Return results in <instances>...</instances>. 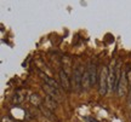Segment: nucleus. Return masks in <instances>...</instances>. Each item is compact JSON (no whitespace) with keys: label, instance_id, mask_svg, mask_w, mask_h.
<instances>
[{"label":"nucleus","instance_id":"1","mask_svg":"<svg viewBox=\"0 0 131 122\" xmlns=\"http://www.w3.org/2000/svg\"><path fill=\"white\" fill-rule=\"evenodd\" d=\"M98 84H100V94L101 96H106L108 91V68L107 66H102V69L100 71V80H98Z\"/></svg>","mask_w":131,"mask_h":122},{"label":"nucleus","instance_id":"2","mask_svg":"<svg viewBox=\"0 0 131 122\" xmlns=\"http://www.w3.org/2000/svg\"><path fill=\"white\" fill-rule=\"evenodd\" d=\"M83 66L79 65L77 66L74 70H73V82H74V88L80 92L83 89V86H81V81H83Z\"/></svg>","mask_w":131,"mask_h":122},{"label":"nucleus","instance_id":"3","mask_svg":"<svg viewBox=\"0 0 131 122\" xmlns=\"http://www.w3.org/2000/svg\"><path fill=\"white\" fill-rule=\"evenodd\" d=\"M58 75H60V80H61L62 87H63L64 89H67V91H69V89H70V81H69V79H68L67 73H66L63 69H61Z\"/></svg>","mask_w":131,"mask_h":122},{"label":"nucleus","instance_id":"4","mask_svg":"<svg viewBox=\"0 0 131 122\" xmlns=\"http://www.w3.org/2000/svg\"><path fill=\"white\" fill-rule=\"evenodd\" d=\"M81 86H83V89H84V91L90 89V87L92 86V85H91V77H90L89 69L84 70V73H83V81H81Z\"/></svg>","mask_w":131,"mask_h":122},{"label":"nucleus","instance_id":"5","mask_svg":"<svg viewBox=\"0 0 131 122\" xmlns=\"http://www.w3.org/2000/svg\"><path fill=\"white\" fill-rule=\"evenodd\" d=\"M42 89L46 92L49 97H51V98H53V99H56V98L60 97V92H58V89L53 88V87L49 86V85H42Z\"/></svg>","mask_w":131,"mask_h":122},{"label":"nucleus","instance_id":"6","mask_svg":"<svg viewBox=\"0 0 131 122\" xmlns=\"http://www.w3.org/2000/svg\"><path fill=\"white\" fill-rule=\"evenodd\" d=\"M89 73H90V77H91V85L94 86L96 85V77H97V69H96V64L95 63H90L89 64Z\"/></svg>","mask_w":131,"mask_h":122},{"label":"nucleus","instance_id":"7","mask_svg":"<svg viewBox=\"0 0 131 122\" xmlns=\"http://www.w3.org/2000/svg\"><path fill=\"white\" fill-rule=\"evenodd\" d=\"M39 75H40V77H41L42 80L45 81V84H46V85L51 86V87H53V88H57V89H58V84L56 82V80H53V79H51L50 76L45 75L44 73H40Z\"/></svg>","mask_w":131,"mask_h":122},{"label":"nucleus","instance_id":"8","mask_svg":"<svg viewBox=\"0 0 131 122\" xmlns=\"http://www.w3.org/2000/svg\"><path fill=\"white\" fill-rule=\"evenodd\" d=\"M45 108L50 109V110H55L57 108V104H56V100L49 96H45Z\"/></svg>","mask_w":131,"mask_h":122},{"label":"nucleus","instance_id":"9","mask_svg":"<svg viewBox=\"0 0 131 122\" xmlns=\"http://www.w3.org/2000/svg\"><path fill=\"white\" fill-rule=\"evenodd\" d=\"M29 100H30V103H32L33 105H35L38 108L41 106V99H40V97H39L38 94H32L30 98H29Z\"/></svg>","mask_w":131,"mask_h":122},{"label":"nucleus","instance_id":"10","mask_svg":"<svg viewBox=\"0 0 131 122\" xmlns=\"http://www.w3.org/2000/svg\"><path fill=\"white\" fill-rule=\"evenodd\" d=\"M40 110H41V113L44 116H46L47 118H50V120H55V116L51 114V110L50 109H47V108H42V106H40Z\"/></svg>","mask_w":131,"mask_h":122},{"label":"nucleus","instance_id":"11","mask_svg":"<svg viewBox=\"0 0 131 122\" xmlns=\"http://www.w3.org/2000/svg\"><path fill=\"white\" fill-rule=\"evenodd\" d=\"M23 94L21 93V92H18V93H16L15 94V97H14V102L15 103H17V104H19V103H22L23 102Z\"/></svg>","mask_w":131,"mask_h":122},{"label":"nucleus","instance_id":"12","mask_svg":"<svg viewBox=\"0 0 131 122\" xmlns=\"http://www.w3.org/2000/svg\"><path fill=\"white\" fill-rule=\"evenodd\" d=\"M126 79H127V82L131 85V66L129 65L127 66V71H126Z\"/></svg>","mask_w":131,"mask_h":122},{"label":"nucleus","instance_id":"13","mask_svg":"<svg viewBox=\"0 0 131 122\" xmlns=\"http://www.w3.org/2000/svg\"><path fill=\"white\" fill-rule=\"evenodd\" d=\"M88 120H89L90 122H98L97 120H94V118H88Z\"/></svg>","mask_w":131,"mask_h":122}]
</instances>
